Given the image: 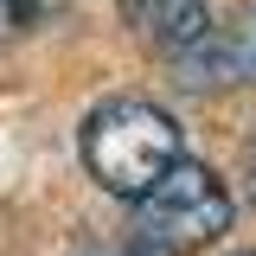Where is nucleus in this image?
<instances>
[{"instance_id":"1","label":"nucleus","mask_w":256,"mask_h":256,"mask_svg":"<svg viewBox=\"0 0 256 256\" xmlns=\"http://www.w3.org/2000/svg\"><path fill=\"white\" fill-rule=\"evenodd\" d=\"M173 160H180V122L160 102L116 96V102L90 109V122H84V166H90V180L102 192L141 198Z\"/></svg>"},{"instance_id":"2","label":"nucleus","mask_w":256,"mask_h":256,"mask_svg":"<svg viewBox=\"0 0 256 256\" xmlns=\"http://www.w3.org/2000/svg\"><path fill=\"white\" fill-rule=\"evenodd\" d=\"M128 230L148 256H192L230 230V186L205 160L180 154L141 198H128Z\"/></svg>"},{"instance_id":"3","label":"nucleus","mask_w":256,"mask_h":256,"mask_svg":"<svg viewBox=\"0 0 256 256\" xmlns=\"http://www.w3.org/2000/svg\"><path fill=\"white\" fill-rule=\"evenodd\" d=\"M173 84L180 90H250L256 84V0H244L237 13H224L205 26V38L173 58Z\"/></svg>"},{"instance_id":"4","label":"nucleus","mask_w":256,"mask_h":256,"mask_svg":"<svg viewBox=\"0 0 256 256\" xmlns=\"http://www.w3.org/2000/svg\"><path fill=\"white\" fill-rule=\"evenodd\" d=\"M122 20L134 26V38L173 64L180 52H192L205 26H212V0H122Z\"/></svg>"},{"instance_id":"5","label":"nucleus","mask_w":256,"mask_h":256,"mask_svg":"<svg viewBox=\"0 0 256 256\" xmlns=\"http://www.w3.org/2000/svg\"><path fill=\"white\" fill-rule=\"evenodd\" d=\"M38 6H45V0H0V45L20 38V32L38 20Z\"/></svg>"},{"instance_id":"6","label":"nucleus","mask_w":256,"mask_h":256,"mask_svg":"<svg viewBox=\"0 0 256 256\" xmlns=\"http://www.w3.org/2000/svg\"><path fill=\"white\" fill-rule=\"evenodd\" d=\"M244 180H250V198H256V141H250V154H244Z\"/></svg>"},{"instance_id":"7","label":"nucleus","mask_w":256,"mask_h":256,"mask_svg":"<svg viewBox=\"0 0 256 256\" xmlns=\"http://www.w3.org/2000/svg\"><path fill=\"white\" fill-rule=\"evenodd\" d=\"M84 256H148V250H84Z\"/></svg>"},{"instance_id":"8","label":"nucleus","mask_w":256,"mask_h":256,"mask_svg":"<svg viewBox=\"0 0 256 256\" xmlns=\"http://www.w3.org/2000/svg\"><path fill=\"white\" fill-rule=\"evenodd\" d=\"M230 256H256V250H230Z\"/></svg>"}]
</instances>
